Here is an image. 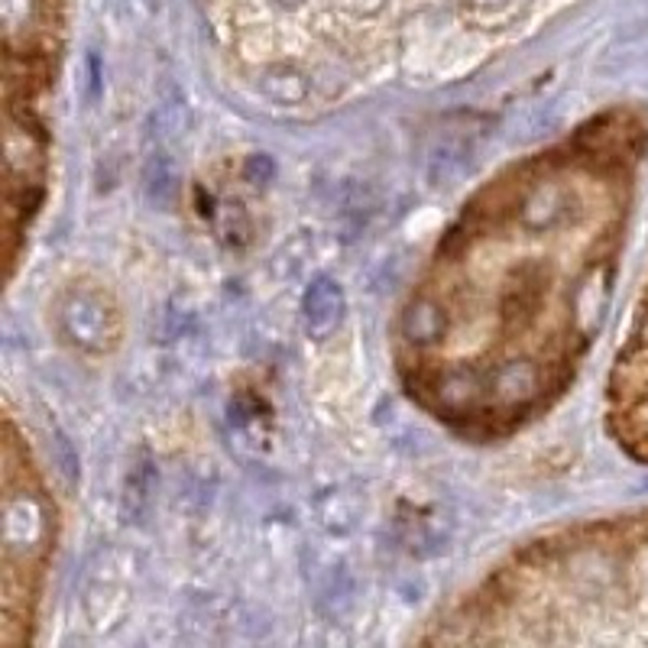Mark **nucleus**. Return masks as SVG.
<instances>
[{
	"label": "nucleus",
	"instance_id": "obj_1",
	"mask_svg": "<svg viewBox=\"0 0 648 648\" xmlns=\"http://www.w3.org/2000/svg\"><path fill=\"white\" fill-rule=\"evenodd\" d=\"M63 319L65 337L81 347V350H91V354H101L111 347V337H114V322H111V312L98 302V299H88V295H71L59 312Z\"/></svg>",
	"mask_w": 648,
	"mask_h": 648
},
{
	"label": "nucleus",
	"instance_id": "obj_2",
	"mask_svg": "<svg viewBox=\"0 0 648 648\" xmlns=\"http://www.w3.org/2000/svg\"><path fill=\"white\" fill-rule=\"evenodd\" d=\"M49 535V513L33 493H7L3 500V541L7 558L16 548H40Z\"/></svg>",
	"mask_w": 648,
	"mask_h": 648
},
{
	"label": "nucleus",
	"instance_id": "obj_3",
	"mask_svg": "<svg viewBox=\"0 0 648 648\" xmlns=\"http://www.w3.org/2000/svg\"><path fill=\"white\" fill-rule=\"evenodd\" d=\"M344 312H347L344 289L331 276L312 279V286L305 289V299H302V322H305L309 337H315V340L331 337L344 322Z\"/></svg>",
	"mask_w": 648,
	"mask_h": 648
},
{
	"label": "nucleus",
	"instance_id": "obj_4",
	"mask_svg": "<svg viewBox=\"0 0 648 648\" xmlns=\"http://www.w3.org/2000/svg\"><path fill=\"white\" fill-rule=\"evenodd\" d=\"M445 331H448V319H445L442 305H435L432 299H415V302L402 312V334H405L412 344H418V347L442 340Z\"/></svg>",
	"mask_w": 648,
	"mask_h": 648
},
{
	"label": "nucleus",
	"instance_id": "obj_5",
	"mask_svg": "<svg viewBox=\"0 0 648 648\" xmlns=\"http://www.w3.org/2000/svg\"><path fill=\"white\" fill-rule=\"evenodd\" d=\"M538 392V370L532 364H506L496 370V395L510 405L528 402Z\"/></svg>",
	"mask_w": 648,
	"mask_h": 648
},
{
	"label": "nucleus",
	"instance_id": "obj_6",
	"mask_svg": "<svg viewBox=\"0 0 648 648\" xmlns=\"http://www.w3.org/2000/svg\"><path fill=\"white\" fill-rule=\"evenodd\" d=\"M467 169H470V146H463V143H442L432 153L428 179H432V186H454Z\"/></svg>",
	"mask_w": 648,
	"mask_h": 648
},
{
	"label": "nucleus",
	"instance_id": "obj_7",
	"mask_svg": "<svg viewBox=\"0 0 648 648\" xmlns=\"http://www.w3.org/2000/svg\"><path fill=\"white\" fill-rule=\"evenodd\" d=\"M565 204H568V194L541 186V189H535L528 194V201L522 208V221L528 227H551L565 214Z\"/></svg>",
	"mask_w": 648,
	"mask_h": 648
},
{
	"label": "nucleus",
	"instance_id": "obj_8",
	"mask_svg": "<svg viewBox=\"0 0 648 648\" xmlns=\"http://www.w3.org/2000/svg\"><path fill=\"white\" fill-rule=\"evenodd\" d=\"M480 395V387L473 380V373L467 370H451L438 380V402L448 409V412H460V409H470Z\"/></svg>",
	"mask_w": 648,
	"mask_h": 648
},
{
	"label": "nucleus",
	"instance_id": "obj_9",
	"mask_svg": "<svg viewBox=\"0 0 648 648\" xmlns=\"http://www.w3.org/2000/svg\"><path fill=\"white\" fill-rule=\"evenodd\" d=\"M143 186H146V198L153 204H169L176 198V169H172V163L163 159V156L149 159Z\"/></svg>",
	"mask_w": 648,
	"mask_h": 648
},
{
	"label": "nucleus",
	"instance_id": "obj_10",
	"mask_svg": "<svg viewBox=\"0 0 648 648\" xmlns=\"http://www.w3.org/2000/svg\"><path fill=\"white\" fill-rule=\"evenodd\" d=\"M46 0H3V23H7V40L13 43L16 30H33L43 16Z\"/></svg>",
	"mask_w": 648,
	"mask_h": 648
},
{
	"label": "nucleus",
	"instance_id": "obj_11",
	"mask_svg": "<svg viewBox=\"0 0 648 648\" xmlns=\"http://www.w3.org/2000/svg\"><path fill=\"white\" fill-rule=\"evenodd\" d=\"M262 91L276 101H286V104H295L305 98V81L295 75V71H286V68H276V71H266L262 75Z\"/></svg>",
	"mask_w": 648,
	"mask_h": 648
},
{
	"label": "nucleus",
	"instance_id": "obj_12",
	"mask_svg": "<svg viewBox=\"0 0 648 648\" xmlns=\"http://www.w3.org/2000/svg\"><path fill=\"white\" fill-rule=\"evenodd\" d=\"M272 172H276V166H272V159H269L266 153L250 156V163H247V176H250V179H262V182H269V179H272Z\"/></svg>",
	"mask_w": 648,
	"mask_h": 648
}]
</instances>
